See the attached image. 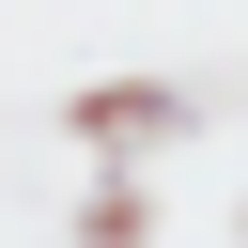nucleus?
Masks as SVG:
<instances>
[{"label": "nucleus", "instance_id": "f257e3e1", "mask_svg": "<svg viewBox=\"0 0 248 248\" xmlns=\"http://www.w3.org/2000/svg\"><path fill=\"white\" fill-rule=\"evenodd\" d=\"M62 124H78L93 155H155V140H186V124H202V93H170V78H124V93H78Z\"/></svg>", "mask_w": 248, "mask_h": 248}, {"label": "nucleus", "instance_id": "f03ea898", "mask_svg": "<svg viewBox=\"0 0 248 248\" xmlns=\"http://www.w3.org/2000/svg\"><path fill=\"white\" fill-rule=\"evenodd\" d=\"M78 248H155V202H140V170H108V186L78 202Z\"/></svg>", "mask_w": 248, "mask_h": 248}]
</instances>
